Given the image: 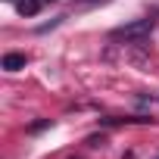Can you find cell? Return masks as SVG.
Instances as JSON below:
<instances>
[{
    "label": "cell",
    "instance_id": "3957f363",
    "mask_svg": "<svg viewBox=\"0 0 159 159\" xmlns=\"http://www.w3.org/2000/svg\"><path fill=\"white\" fill-rule=\"evenodd\" d=\"M16 10H19L22 16H34V13L41 10V0H19V3H16Z\"/></svg>",
    "mask_w": 159,
    "mask_h": 159
},
{
    "label": "cell",
    "instance_id": "6da1fadb",
    "mask_svg": "<svg viewBox=\"0 0 159 159\" xmlns=\"http://www.w3.org/2000/svg\"><path fill=\"white\" fill-rule=\"evenodd\" d=\"M153 25H156V19H153V16H147V19H134V22H128V25L116 28V31H112V38H116V41H143V38L153 31Z\"/></svg>",
    "mask_w": 159,
    "mask_h": 159
},
{
    "label": "cell",
    "instance_id": "277c9868",
    "mask_svg": "<svg viewBox=\"0 0 159 159\" xmlns=\"http://www.w3.org/2000/svg\"><path fill=\"white\" fill-rule=\"evenodd\" d=\"M41 3H56V0H41Z\"/></svg>",
    "mask_w": 159,
    "mask_h": 159
},
{
    "label": "cell",
    "instance_id": "7a4b0ae2",
    "mask_svg": "<svg viewBox=\"0 0 159 159\" xmlns=\"http://www.w3.org/2000/svg\"><path fill=\"white\" fill-rule=\"evenodd\" d=\"M25 62H28L25 53H7L3 56V69L7 72H19V69H25Z\"/></svg>",
    "mask_w": 159,
    "mask_h": 159
},
{
    "label": "cell",
    "instance_id": "5b68a950",
    "mask_svg": "<svg viewBox=\"0 0 159 159\" xmlns=\"http://www.w3.org/2000/svg\"><path fill=\"white\" fill-rule=\"evenodd\" d=\"M156 159H159V156H156Z\"/></svg>",
    "mask_w": 159,
    "mask_h": 159
}]
</instances>
